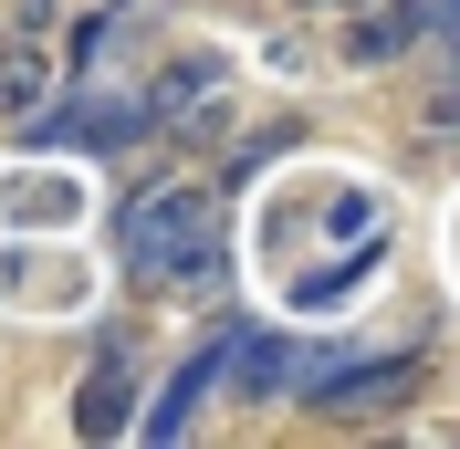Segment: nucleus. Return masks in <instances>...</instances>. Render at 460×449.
Wrapping results in <instances>:
<instances>
[{
    "mask_svg": "<svg viewBox=\"0 0 460 449\" xmlns=\"http://www.w3.org/2000/svg\"><path fill=\"white\" fill-rule=\"evenodd\" d=\"M115 241H126L137 282H199V272H220V198L199 178H157L115 209Z\"/></svg>",
    "mask_w": 460,
    "mask_h": 449,
    "instance_id": "nucleus-1",
    "label": "nucleus"
},
{
    "mask_svg": "<svg viewBox=\"0 0 460 449\" xmlns=\"http://www.w3.org/2000/svg\"><path fill=\"white\" fill-rule=\"evenodd\" d=\"M293 387L314 418H376L387 397L419 387V356H367V365H293Z\"/></svg>",
    "mask_w": 460,
    "mask_h": 449,
    "instance_id": "nucleus-2",
    "label": "nucleus"
},
{
    "mask_svg": "<svg viewBox=\"0 0 460 449\" xmlns=\"http://www.w3.org/2000/svg\"><path fill=\"white\" fill-rule=\"evenodd\" d=\"M31 136H42V146H137V136H157V105H146V94H105V105L42 115Z\"/></svg>",
    "mask_w": 460,
    "mask_h": 449,
    "instance_id": "nucleus-3",
    "label": "nucleus"
},
{
    "mask_svg": "<svg viewBox=\"0 0 460 449\" xmlns=\"http://www.w3.org/2000/svg\"><path fill=\"white\" fill-rule=\"evenodd\" d=\"M209 387H220V345H209V356H189V365H178V376H168V387H157V408H146V439H178V428H189V418H199V397Z\"/></svg>",
    "mask_w": 460,
    "mask_h": 449,
    "instance_id": "nucleus-4",
    "label": "nucleus"
},
{
    "mask_svg": "<svg viewBox=\"0 0 460 449\" xmlns=\"http://www.w3.org/2000/svg\"><path fill=\"white\" fill-rule=\"evenodd\" d=\"M220 365H230L252 397H283V387H293V345H283V335H220Z\"/></svg>",
    "mask_w": 460,
    "mask_h": 449,
    "instance_id": "nucleus-5",
    "label": "nucleus"
},
{
    "mask_svg": "<svg viewBox=\"0 0 460 449\" xmlns=\"http://www.w3.org/2000/svg\"><path fill=\"white\" fill-rule=\"evenodd\" d=\"M408 42H429V31H419V0H398V11H376V22L345 31V53H356V63H398Z\"/></svg>",
    "mask_w": 460,
    "mask_h": 449,
    "instance_id": "nucleus-6",
    "label": "nucleus"
},
{
    "mask_svg": "<svg viewBox=\"0 0 460 449\" xmlns=\"http://www.w3.org/2000/svg\"><path fill=\"white\" fill-rule=\"evenodd\" d=\"M74 428H84V439H115V428H126V365H94L84 376V397H74Z\"/></svg>",
    "mask_w": 460,
    "mask_h": 449,
    "instance_id": "nucleus-7",
    "label": "nucleus"
},
{
    "mask_svg": "<svg viewBox=\"0 0 460 449\" xmlns=\"http://www.w3.org/2000/svg\"><path fill=\"white\" fill-rule=\"evenodd\" d=\"M31 105H42V53L11 42V53H0V115H31Z\"/></svg>",
    "mask_w": 460,
    "mask_h": 449,
    "instance_id": "nucleus-8",
    "label": "nucleus"
},
{
    "mask_svg": "<svg viewBox=\"0 0 460 449\" xmlns=\"http://www.w3.org/2000/svg\"><path fill=\"white\" fill-rule=\"evenodd\" d=\"M419 31H429V42H450V53H460V0H419Z\"/></svg>",
    "mask_w": 460,
    "mask_h": 449,
    "instance_id": "nucleus-9",
    "label": "nucleus"
}]
</instances>
